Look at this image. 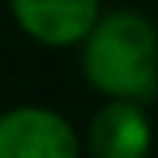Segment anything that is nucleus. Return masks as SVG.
Masks as SVG:
<instances>
[{"label":"nucleus","mask_w":158,"mask_h":158,"mask_svg":"<svg viewBox=\"0 0 158 158\" xmlns=\"http://www.w3.org/2000/svg\"><path fill=\"white\" fill-rule=\"evenodd\" d=\"M151 144V127L138 103L120 96L117 103L103 107L89 131L93 158H144Z\"/></svg>","instance_id":"4"},{"label":"nucleus","mask_w":158,"mask_h":158,"mask_svg":"<svg viewBox=\"0 0 158 158\" xmlns=\"http://www.w3.org/2000/svg\"><path fill=\"white\" fill-rule=\"evenodd\" d=\"M14 17L45 45H72L96 28V0H14Z\"/></svg>","instance_id":"3"},{"label":"nucleus","mask_w":158,"mask_h":158,"mask_svg":"<svg viewBox=\"0 0 158 158\" xmlns=\"http://www.w3.org/2000/svg\"><path fill=\"white\" fill-rule=\"evenodd\" d=\"M83 65L89 83L110 96L151 100L158 93V41L134 10H117L89 31Z\"/></svg>","instance_id":"1"},{"label":"nucleus","mask_w":158,"mask_h":158,"mask_svg":"<svg viewBox=\"0 0 158 158\" xmlns=\"http://www.w3.org/2000/svg\"><path fill=\"white\" fill-rule=\"evenodd\" d=\"M0 158H79V141L59 114L24 107L0 117Z\"/></svg>","instance_id":"2"}]
</instances>
